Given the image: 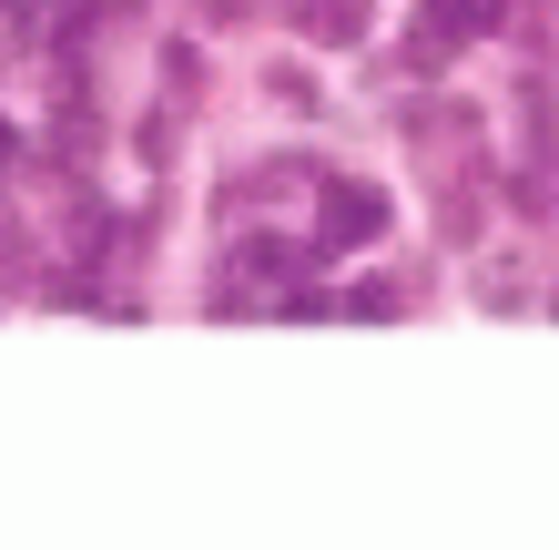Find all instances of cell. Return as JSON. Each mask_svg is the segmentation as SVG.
<instances>
[{
    "mask_svg": "<svg viewBox=\"0 0 559 550\" xmlns=\"http://www.w3.org/2000/svg\"><path fill=\"white\" fill-rule=\"evenodd\" d=\"M509 11L499 0H427L417 11V51H448V42H478V31H499Z\"/></svg>",
    "mask_w": 559,
    "mask_h": 550,
    "instance_id": "6da1fadb",
    "label": "cell"
},
{
    "mask_svg": "<svg viewBox=\"0 0 559 550\" xmlns=\"http://www.w3.org/2000/svg\"><path fill=\"white\" fill-rule=\"evenodd\" d=\"M386 224V194L377 184H325V245H367Z\"/></svg>",
    "mask_w": 559,
    "mask_h": 550,
    "instance_id": "7a4b0ae2",
    "label": "cell"
}]
</instances>
